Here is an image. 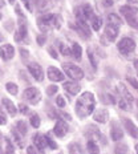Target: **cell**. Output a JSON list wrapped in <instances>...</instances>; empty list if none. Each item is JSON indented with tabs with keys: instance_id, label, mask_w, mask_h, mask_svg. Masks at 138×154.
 <instances>
[{
	"instance_id": "f35d334b",
	"label": "cell",
	"mask_w": 138,
	"mask_h": 154,
	"mask_svg": "<svg viewBox=\"0 0 138 154\" xmlns=\"http://www.w3.org/2000/svg\"><path fill=\"white\" fill-rule=\"evenodd\" d=\"M45 40H47L45 35H37V44H38V45H44Z\"/></svg>"
},
{
	"instance_id": "f5cc1de1",
	"label": "cell",
	"mask_w": 138,
	"mask_h": 154,
	"mask_svg": "<svg viewBox=\"0 0 138 154\" xmlns=\"http://www.w3.org/2000/svg\"><path fill=\"white\" fill-rule=\"evenodd\" d=\"M136 152H137V154H138V143L136 145Z\"/></svg>"
},
{
	"instance_id": "5bb4252c",
	"label": "cell",
	"mask_w": 138,
	"mask_h": 154,
	"mask_svg": "<svg viewBox=\"0 0 138 154\" xmlns=\"http://www.w3.org/2000/svg\"><path fill=\"white\" fill-rule=\"evenodd\" d=\"M15 54V49L11 44H5V45L0 47V56L3 57V60H11Z\"/></svg>"
},
{
	"instance_id": "f6af8a7d",
	"label": "cell",
	"mask_w": 138,
	"mask_h": 154,
	"mask_svg": "<svg viewBox=\"0 0 138 154\" xmlns=\"http://www.w3.org/2000/svg\"><path fill=\"white\" fill-rule=\"evenodd\" d=\"M102 4H104V7H112L113 5V0H102Z\"/></svg>"
},
{
	"instance_id": "7bdbcfd3",
	"label": "cell",
	"mask_w": 138,
	"mask_h": 154,
	"mask_svg": "<svg viewBox=\"0 0 138 154\" xmlns=\"http://www.w3.org/2000/svg\"><path fill=\"white\" fill-rule=\"evenodd\" d=\"M45 137H47V143H48V145H49L51 147H52V149H56V147H57V145H56V143L53 142V140L51 138V137H48V136H45Z\"/></svg>"
},
{
	"instance_id": "ba28073f",
	"label": "cell",
	"mask_w": 138,
	"mask_h": 154,
	"mask_svg": "<svg viewBox=\"0 0 138 154\" xmlns=\"http://www.w3.org/2000/svg\"><path fill=\"white\" fill-rule=\"evenodd\" d=\"M48 79L52 80L54 82H59V81H64V79H65V76H64V73L61 70H59L56 68V66H49L48 68Z\"/></svg>"
},
{
	"instance_id": "8992f818",
	"label": "cell",
	"mask_w": 138,
	"mask_h": 154,
	"mask_svg": "<svg viewBox=\"0 0 138 154\" xmlns=\"http://www.w3.org/2000/svg\"><path fill=\"white\" fill-rule=\"evenodd\" d=\"M28 70H29L31 75L35 77V80H37V81H43L44 80L43 68H41L37 63H31L29 65H28Z\"/></svg>"
},
{
	"instance_id": "4dcf8cb0",
	"label": "cell",
	"mask_w": 138,
	"mask_h": 154,
	"mask_svg": "<svg viewBox=\"0 0 138 154\" xmlns=\"http://www.w3.org/2000/svg\"><path fill=\"white\" fill-rule=\"evenodd\" d=\"M88 57H89V60H90V63H92V66L94 69H97V59H96V54L93 53V51H90V48L88 49Z\"/></svg>"
},
{
	"instance_id": "d6986e66",
	"label": "cell",
	"mask_w": 138,
	"mask_h": 154,
	"mask_svg": "<svg viewBox=\"0 0 138 154\" xmlns=\"http://www.w3.org/2000/svg\"><path fill=\"white\" fill-rule=\"evenodd\" d=\"M3 105H4L5 110H7L11 116H16L17 109H16V106L14 105V102H12L11 100H8V98H3Z\"/></svg>"
},
{
	"instance_id": "9a60e30c",
	"label": "cell",
	"mask_w": 138,
	"mask_h": 154,
	"mask_svg": "<svg viewBox=\"0 0 138 154\" xmlns=\"http://www.w3.org/2000/svg\"><path fill=\"white\" fill-rule=\"evenodd\" d=\"M118 91H120V93H121V98H124V100L131 106L133 102H134V97L131 96V93L127 91L126 86H125L124 84H118Z\"/></svg>"
},
{
	"instance_id": "83f0119b",
	"label": "cell",
	"mask_w": 138,
	"mask_h": 154,
	"mask_svg": "<svg viewBox=\"0 0 138 154\" xmlns=\"http://www.w3.org/2000/svg\"><path fill=\"white\" fill-rule=\"evenodd\" d=\"M49 3H51L49 0H38L36 4H37V7L40 11H45V9H48L51 5H52V4H49Z\"/></svg>"
},
{
	"instance_id": "4fadbf2b",
	"label": "cell",
	"mask_w": 138,
	"mask_h": 154,
	"mask_svg": "<svg viewBox=\"0 0 138 154\" xmlns=\"http://www.w3.org/2000/svg\"><path fill=\"white\" fill-rule=\"evenodd\" d=\"M27 37V24H25V20L23 17L20 19V21H19V29L16 32L15 35V40L16 41H21L24 40V38Z\"/></svg>"
},
{
	"instance_id": "836d02e7",
	"label": "cell",
	"mask_w": 138,
	"mask_h": 154,
	"mask_svg": "<svg viewBox=\"0 0 138 154\" xmlns=\"http://www.w3.org/2000/svg\"><path fill=\"white\" fill-rule=\"evenodd\" d=\"M60 52H61V54H64V56H69V54H72V51H70L65 44H61V45H60Z\"/></svg>"
},
{
	"instance_id": "7402d4cb",
	"label": "cell",
	"mask_w": 138,
	"mask_h": 154,
	"mask_svg": "<svg viewBox=\"0 0 138 154\" xmlns=\"http://www.w3.org/2000/svg\"><path fill=\"white\" fill-rule=\"evenodd\" d=\"M86 147H88V153L89 154H98V153H100V147H98V145L93 140L88 141V145H86Z\"/></svg>"
},
{
	"instance_id": "7c38bea8",
	"label": "cell",
	"mask_w": 138,
	"mask_h": 154,
	"mask_svg": "<svg viewBox=\"0 0 138 154\" xmlns=\"http://www.w3.org/2000/svg\"><path fill=\"white\" fill-rule=\"evenodd\" d=\"M120 12L122 14V16H125L126 19L129 17H136L137 14H138V7H136V5H122V7L120 8Z\"/></svg>"
},
{
	"instance_id": "cb8c5ba5",
	"label": "cell",
	"mask_w": 138,
	"mask_h": 154,
	"mask_svg": "<svg viewBox=\"0 0 138 154\" xmlns=\"http://www.w3.org/2000/svg\"><path fill=\"white\" fill-rule=\"evenodd\" d=\"M81 9H82V14H84V17L88 20V19H92L93 16V9H92V7L90 5H88V4H85V5H82L81 7Z\"/></svg>"
},
{
	"instance_id": "4316f807",
	"label": "cell",
	"mask_w": 138,
	"mask_h": 154,
	"mask_svg": "<svg viewBox=\"0 0 138 154\" xmlns=\"http://www.w3.org/2000/svg\"><path fill=\"white\" fill-rule=\"evenodd\" d=\"M16 128H17V130L20 131L21 134H27L28 128H27V124H25V121H23V120L17 121V122H16Z\"/></svg>"
},
{
	"instance_id": "9f6ffc18",
	"label": "cell",
	"mask_w": 138,
	"mask_h": 154,
	"mask_svg": "<svg viewBox=\"0 0 138 154\" xmlns=\"http://www.w3.org/2000/svg\"><path fill=\"white\" fill-rule=\"evenodd\" d=\"M0 20H2V14H0Z\"/></svg>"
},
{
	"instance_id": "f907efd6",
	"label": "cell",
	"mask_w": 138,
	"mask_h": 154,
	"mask_svg": "<svg viewBox=\"0 0 138 154\" xmlns=\"http://www.w3.org/2000/svg\"><path fill=\"white\" fill-rule=\"evenodd\" d=\"M134 68H136V70H137V73H138V59L134 61Z\"/></svg>"
},
{
	"instance_id": "ab89813d",
	"label": "cell",
	"mask_w": 138,
	"mask_h": 154,
	"mask_svg": "<svg viewBox=\"0 0 138 154\" xmlns=\"http://www.w3.org/2000/svg\"><path fill=\"white\" fill-rule=\"evenodd\" d=\"M127 81L130 82L131 85H133V88H136V89H138V81L134 77H130V76H127Z\"/></svg>"
},
{
	"instance_id": "44dd1931",
	"label": "cell",
	"mask_w": 138,
	"mask_h": 154,
	"mask_svg": "<svg viewBox=\"0 0 138 154\" xmlns=\"http://www.w3.org/2000/svg\"><path fill=\"white\" fill-rule=\"evenodd\" d=\"M81 54H82V48L80 44L75 43L72 45V56L75 57L76 60H81Z\"/></svg>"
},
{
	"instance_id": "11a10c76",
	"label": "cell",
	"mask_w": 138,
	"mask_h": 154,
	"mask_svg": "<svg viewBox=\"0 0 138 154\" xmlns=\"http://www.w3.org/2000/svg\"><path fill=\"white\" fill-rule=\"evenodd\" d=\"M2 40H3V37H2V36H0V41H2Z\"/></svg>"
},
{
	"instance_id": "60d3db41",
	"label": "cell",
	"mask_w": 138,
	"mask_h": 154,
	"mask_svg": "<svg viewBox=\"0 0 138 154\" xmlns=\"http://www.w3.org/2000/svg\"><path fill=\"white\" fill-rule=\"evenodd\" d=\"M59 114L63 117V120H65V121H70L72 120V117H70V114L68 113H65V112H63V110H59Z\"/></svg>"
},
{
	"instance_id": "b9f144b4",
	"label": "cell",
	"mask_w": 138,
	"mask_h": 154,
	"mask_svg": "<svg viewBox=\"0 0 138 154\" xmlns=\"http://www.w3.org/2000/svg\"><path fill=\"white\" fill-rule=\"evenodd\" d=\"M19 109H20V113H23V114H27L28 110H29L25 104H20V105H19Z\"/></svg>"
},
{
	"instance_id": "d590c367",
	"label": "cell",
	"mask_w": 138,
	"mask_h": 154,
	"mask_svg": "<svg viewBox=\"0 0 138 154\" xmlns=\"http://www.w3.org/2000/svg\"><path fill=\"white\" fill-rule=\"evenodd\" d=\"M120 108L122 109V110H130V108H131V106H130L129 104H127L126 101L124 100V98H121V100H120Z\"/></svg>"
},
{
	"instance_id": "bcb514c9",
	"label": "cell",
	"mask_w": 138,
	"mask_h": 154,
	"mask_svg": "<svg viewBox=\"0 0 138 154\" xmlns=\"http://www.w3.org/2000/svg\"><path fill=\"white\" fill-rule=\"evenodd\" d=\"M48 52H49L51 54H52V57H53V59H57V57H59V56H57V53L54 52V49H53V48H49V49H48Z\"/></svg>"
},
{
	"instance_id": "816d5d0a",
	"label": "cell",
	"mask_w": 138,
	"mask_h": 154,
	"mask_svg": "<svg viewBox=\"0 0 138 154\" xmlns=\"http://www.w3.org/2000/svg\"><path fill=\"white\" fill-rule=\"evenodd\" d=\"M5 5V3H4V0H0V8H3Z\"/></svg>"
},
{
	"instance_id": "ffe728a7",
	"label": "cell",
	"mask_w": 138,
	"mask_h": 154,
	"mask_svg": "<svg viewBox=\"0 0 138 154\" xmlns=\"http://www.w3.org/2000/svg\"><path fill=\"white\" fill-rule=\"evenodd\" d=\"M108 23L120 27V25L122 24V19H121L118 15H115V14H109L108 15Z\"/></svg>"
},
{
	"instance_id": "277c9868",
	"label": "cell",
	"mask_w": 138,
	"mask_h": 154,
	"mask_svg": "<svg viewBox=\"0 0 138 154\" xmlns=\"http://www.w3.org/2000/svg\"><path fill=\"white\" fill-rule=\"evenodd\" d=\"M23 98H24V100H27L32 105H36L37 102L41 100V93H40V91H38L37 88H33V86H31V88H27L24 91Z\"/></svg>"
},
{
	"instance_id": "f546056e",
	"label": "cell",
	"mask_w": 138,
	"mask_h": 154,
	"mask_svg": "<svg viewBox=\"0 0 138 154\" xmlns=\"http://www.w3.org/2000/svg\"><path fill=\"white\" fill-rule=\"evenodd\" d=\"M20 134H21L20 131L12 129V136H14V138L16 140V142H17V145H19V146L23 147V146H24V143H23V140H21V136H20Z\"/></svg>"
},
{
	"instance_id": "f1b7e54d",
	"label": "cell",
	"mask_w": 138,
	"mask_h": 154,
	"mask_svg": "<svg viewBox=\"0 0 138 154\" xmlns=\"http://www.w3.org/2000/svg\"><path fill=\"white\" fill-rule=\"evenodd\" d=\"M29 121H31V125L35 128V129H37L38 126H40V124H41V121H40V117L35 113V114H32L31 116V118H29Z\"/></svg>"
},
{
	"instance_id": "52a82bcc",
	"label": "cell",
	"mask_w": 138,
	"mask_h": 154,
	"mask_svg": "<svg viewBox=\"0 0 138 154\" xmlns=\"http://www.w3.org/2000/svg\"><path fill=\"white\" fill-rule=\"evenodd\" d=\"M122 124H124L125 130H127V133H129L133 138L138 140V126L137 125H134L133 121L129 120V118H122Z\"/></svg>"
},
{
	"instance_id": "db71d44e",
	"label": "cell",
	"mask_w": 138,
	"mask_h": 154,
	"mask_svg": "<svg viewBox=\"0 0 138 154\" xmlns=\"http://www.w3.org/2000/svg\"><path fill=\"white\" fill-rule=\"evenodd\" d=\"M8 2H9V3H15V0H8Z\"/></svg>"
},
{
	"instance_id": "7a4b0ae2",
	"label": "cell",
	"mask_w": 138,
	"mask_h": 154,
	"mask_svg": "<svg viewBox=\"0 0 138 154\" xmlns=\"http://www.w3.org/2000/svg\"><path fill=\"white\" fill-rule=\"evenodd\" d=\"M63 69L66 73V76H69L73 81H78L84 77V70L80 66L75 65V64H69V63H64L63 64Z\"/></svg>"
},
{
	"instance_id": "e575fe53",
	"label": "cell",
	"mask_w": 138,
	"mask_h": 154,
	"mask_svg": "<svg viewBox=\"0 0 138 154\" xmlns=\"http://www.w3.org/2000/svg\"><path fill=\"white\" fill-rule=\"evenodd\" d=\"M57 91H59V88H57L56 85H49L47 88V94L48 96H53V94H56Z\"/></svg>"
},
{
	"instance_id": "5b68a950",
	"label": "cell",
	"mask_w": 138,
	"mask_h": 154,
	"mask_svg": "<svg viewBox=\"0 0 138 154\" xmlns=\"http://www.w3.org/2000/svg\"><path fill=\"white\" fill-rule=\"evenodd\" d=\"M53 16L52 14H44L43 16H40V17L37 19V27L38 29L41 32H48L51 29V27H53L52 25V21H53Z\"/></svg>"
},
{
	"instance_id": "6da1fadb",
	"label": "cell",
	"mask_w": 138,
	"mask_h": 154,
	"mask_svg": "<svg viewBox=\"0 0 138 154\" xmlns=\"http://www.w3.org/2000/svg\"><path fill=\"white\" fill-rule=\"evenodd\" d=\"M96 106V100H94V94L90 92H84L80 98L77 100L76 104V114L80 118H85L88 116H90L94 110Z\"/></svg>"
},
{
	"instance_id": "9c48e42d",
	"label": "cell",
	"mask_w": 138,
	"mask_h": 154,
	"mask_svg": "<svg viewBox=\"0 0 138 154\" xmlns=\"http://www.w3.org/2000/svg\"><path fill=\"white\" fill-rule=\"evenodd\" d=\"M118 28H120V27L113 25V24H109V23H108L106 27H105L104 36L108 38L109 43H112V41H114L115 38H117V36H118Z\"/></svg>"
},
{
	"instance_id": "ee69618b",
	"label": "cell",
	"mask_w": 138,
	"mask_h": 154,
	"mask_svg": "<svg viewBox=\"0 0 138 154\" xmlns=\"http://www.w3.org/2000/svg\"><path fill=\"white\" fill-rule=\"evenodd\" d=\"M27 154H38V153H37V150L35 149L33 146H28L27 147Z\"/></svg>"
},
{
	"instance_id": "2e32d148",
	"label": "cell",
	"mask_w": 138,
	"mask_h": 154,
	"mask_svg": "<svg viewBox=\"0 0 138 154\" xmlns=\"http://www.w3.org/2000/svg\"><path fill=\"white\" fill-rule=\"evenodd\" d=\"M93 118H94L97 122L105 124V122H108V120H109V112L106 109H98L97 112H94Z\"/></svg>"
},
{
	"instance_id": "8d00e7d4",
	"label": "cell",
	"mask_w": 138,
	"mask_h": 154,
	"mask_svg": "<svg viewBox=\"0 0 138 154\" xmlns=\"http://www.w3.org/2000/svg\"><path fill=\"white\" fill-rule=\"evenodd\" d=\"M126 20H127V23H129L130 27L137 28V29H138V20L136 17H129V19H126Z\"/></svg>"
},
{
	"instance_id": "7dc6e473",
	"label": "cell",
	"mask_w": 138,
	"mask_h": 154,
	"mask_svg": "<svg viewBox=\"0 0 138 154\" xmlns=\"http://www.w3.org/2000/svg\"><path fill=\"white\" fill-rule=\"evenodd\" d=\"M5 124H7V118L0 114V125H5Z\"/></svg>"
},
{
	"instance_id": "3957f363",
	"label": "cell",
	"mask_w": 138,
	"mask_h": 154,
	"mask_svg": "<svg viewBox=\"0 0 138 154\" xmlns=\"http://www.w3.org/2000/svg\"><path fill=\"white\" fill-rule=\"evenodd\" d=\"M117 48H118V51H120L121 53L126 56V54H130L131 52H134V49H136V43H134L133 38L124 37V38H121V40L118 41Z\"/></svg>"
},
{
	"instance_id": "c3c4849f",
	"label": "cell",
	"mask_w": 138,
	"mask_h": 154,
	"mask_svg": "<svg viewBox=\"0 0 138 154\" xmlns=\"http://www.w3.org/2000/svg\"><path fill=\"white\" fill-rule=\"evenodd\" d=\"M20 53H21V56H23V59H25V57H28V52H27L25 49H23V48L20 49Z\"/></svg>"
},
{
	"instance_id": "d4e9b609",
	"label": "cell",
	"mask_w": 138,
	"mask_h": 154,
	"mask_svg": "<svg viewBox=\"0 0 138 154\" xmlns=\"http://www.w3.org/2000/svg\"><path fill=\"white\" fill-rule=\"evenodd\" d=\"M129 152V147L126 143H118L114 149V154H127Z\"/></svg>"
},
{
	"instance_id": "ac0fdd59",
	"label": "cell",
	"mask_w": 138,
	"mask_h": 154,
	"mask_svg": "<svg viewBox=\"0 0 138 154\" xmlns=\"http://www.w3.org/2000/svg\"><path fill=\"white\" fill-rule=\"evenodd\" d=\"M33 143L37 146V149L43 150L47 147V137L43 136V134H35L33 136Z\"/></svg>"
},
{
	"instance_id": "74e56055",
	"label": "cell",
	"mask_w": 138,
	"mask_h": 154,
	"mask_svg": "<svg viewBox=\"0 0 138 154\" xmlns=\"http://www.w3.org/2000/svg\"><path fill=\"white\" fill-rule=\"evenodd\" d=\"M56 104L59 105L60 108H64V106H65V100H64L63 96H57V98H56Z\"/></svg>"
},
{
	"instance_id": "603a6c76",
	"label": "cell",
	"mask_w": 138,
	"mask_h": 154,
	"mask_svg": "<svg viewBox=\"0 0 138 154\" xmlns=\"http://www.w3.org/2000/svg\"><path fill=\"white\" fill-rule=\"evenodd\" d=\"M92 21V27L94 31H100L101 29V25H102V19L100 17V16H93V17L90 19Z\"/></svg>"
},
{
	"instance_id": "8fae6325",
	"label": "cell",
	"mask_w": 138,
	"mask_h": 154,
	"mask_svg": "<svg viewBox=\"0 0 138 154\" xmlns=\"http://www.w3.org/2000/svg\"><path fill=\"white\" fill-rule=\"evenodd\" d=\"M68 130H69L68 125H66V122H64L63 120L57 121L56 125H54V128H53V133L56 134L57 137H64L66 133H68Z\"/></svg>"
},
{
	"instance_id": "484cf974",
	"label": "cell",
	"mask_w": 138,
	"mask_h": 154,
	"mask_svg": "<svg viewBox=\"0 0 138 154\" xmlns=\"http://www.w3.org/2000/svg\"><path fill=\"white\" fill-rule=\"evenodd\" d=\"M5 88H7V92L9 93V94H12V96H16V94H17V92H19L17 85L14 84V82H7Z\"/></svg>"
},
{
	"instance_id": "d6a6232c",
	"label": "cell",
	"mask_w": 138,
	"mask_h": 154,
	"mask_svg": "<svg viewBox=\"0 0 138 154\" xmlns=\"http://www.w3.org/2000/svg\"><path fill=\"white\" fill-rule=\"evenodd\" d=\"M61 17H60V16H56V15H54L53 16V21H52V25H53V27L54 28H56V29H59V28L60 27H61Z\"/></svg>"
},
{
	"instance_id": "e0dca14e",
	"label": "cell",
	"mask_w": 138,
	"mask_h": 154,
	"mask_svg": "<svg viewBox=\"0 0 138 154\" xmlns=\"http://www.w3.org/2000/svg\"><path fill=\"white\" fill-rule=\"evenodd\" d=\"M63 88L65 89L69 94H77V93L80 92V85L77 84L76 81H66V82H64Z\"/></svg>"
},
{
	"instance_id": "30bf717a",
	"label": "cell",
	"mask_w": 138,
	"mask_h": 154,
	"mask_svg": "<svg viewBox=\"0 0 138 154\" xmlns=\"http://www.w3.org/2000/svg\"><path fill=\"white\" fill-rule=\"evenodd\" d=\"M110 134H112V140L113 141H121L124 137V131L122 128L120 126V124L117 121L112 122V128H110Z\"/></svg>"
},
{
	"instance_id": "681fc988",
	"label": "cell",
	"mask_w": 138,
	"mask_h": 154,
	"mask_svg": "<svg viewBox=\"0 0 138 154\" xmlns=\"http://www.w3.org/2000/svg\"><path fill=\"white\" fill-rule=\"evenodd\" d=\"M127 3H129L130 5H133V4H137L138 0H127Z\"/></svg>"
},
{
	"instance_id": "1f68e13d",
	"label": "cell",
	"mask_w": 138,
	"mask_h": 154,
	"mask_svg": "<svg viewBox=\"0 0 138 154\" xmlns=\"http://www.w3.org/2000/svg\"><path fill=\"white\" fill-rule=\"evenodd\" d=\"M101 97H102V102H104V104H112V105H113L114 102H115L113 96H112V94H108V93H106V94H102Z\"/></svg>"
}]
</instances>
